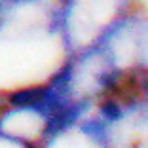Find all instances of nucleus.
Returning <instances> with one entry per match:
<instances>
[{"instance_id":"f257e3e1","label":"nucleus","mask_w":148,"mask_h":148,"mask_svg":"<svg viewBox=\"0 0 148 148\" xmlns=\"http://www.w3.org/2000/svg\"><path fill=\"white\" fill-rule=\"evenodd\" d=\"M131 12V0H63L57 29L66 53L74 55L101 46Z\"/></svg>"},{"instance_id":"7ed1b4c3","label":"nucleus","mask_w":148,"mask_h":148,"mask_svg":"<svg viewBox=\"0 0 148 148\" xmlns=\"http://www.w3.org/2000/svg\"><path fill=\"white\" fill-rule=\"evenodd\" d=\"M0 148H34V146L25 144V143H21V140H17V139H12V137L0 133Z\"/></svg>"},{"instance_id":"f03ea898","label":"nucleus","mask_w":148,"mask_h":148,"mask_svg":"<svg viewBox=\"0 0 148 148\" xmlns=\"http://www.w3.org/2000/svg\"><path fill=\"white\" fill-rule=\"evenodd\" d=\"M101 49L114 72L148 69V21L133 10L101 42Z\"/></svg>"}]
</instances>
